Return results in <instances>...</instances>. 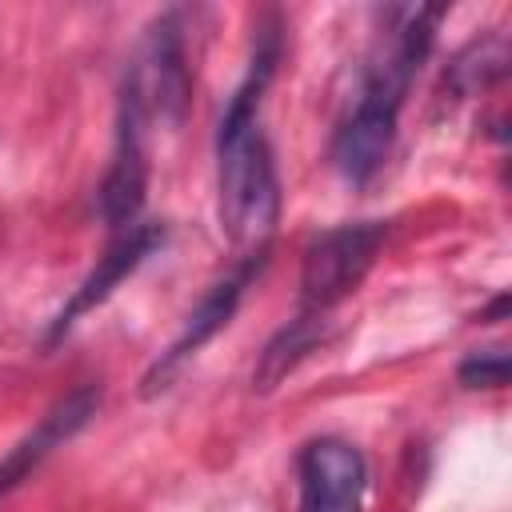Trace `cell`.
Returning <instances> with one entry per match:
<instances>
[{
  "mask_svg": "<svg viewBox=\"0 0 512 512\" xmlns=\"http://www.w3.org/2000/svg\"><path fill=\"white\" fill-rule=\"evenodd\" d=\"M368 484L364 456L336 440H312L300 452V512H356Z\"/></svg>",
  "mask_w": 512,
  "mask_h": 512,
  "instance_id": "cell-7",
  "label": "cell"
},
{
  "mask_svg": "<svg viewBox=\"0 0 512 512\" xmlns=\"http://www.w3.org/2000/svg\"><path fill=\"white\" fill-rule=\"evenodd\" d=\"M96 408H100V388H96V384H80V388H72L64 400H56V404L40 416V424H36L24 440H16V448H8V456L0 460V500H4L12 488H20L60 444H68V440L96 416Z\"/></svg>",
  "mask_w": 512,
  "mask_h": 512,
  "instance_id": "cell-9",
  "label": "cell"
},
{
  "mask_svg": "<svg viewBox=\"0 0 512 512\" xmlns=\"http://www.w3.org/2000/svg\"><path fill=\"white\" fill-rule=\"evenodd\" d=\"M504 316H508V296L500 292V296L480 312V320H484V324H496V320H504Z\"/></svg>",
  "mask_w": 512,
  "mask_h": 512,
  "instance_id": "cell-13",
  "label": "cell"
},
{
  "mask_svg": "<svg viewBox=\"0 0 512 512\" xmlns=\"http://www.w3.org/2000/svg\"><path fill=\"white\" fill-rule=\"evenodd\" d=\"M280 56V32L276 24L260 28L256 52L248 64L244 84L232 92L220 132H216V188H220V224L228 240L244 252H268V236L280 212V184L272 148L260 128V96L272 80Z\"/></svg>",
  "mask_w": 512,
  "mask_h": 512,
  "instance_id": "cell-1",
  "label": "cell"
},
{
  "mask_svg": "<svg viewBox=\"0 0 512 512\" xmlns=\"http://www.w3.org/2000/svg\"><path fill=\"white\" fill-rule=\"evenodd\" d=\"M380 244H384V224L380 220H356V224H336V228L320 232L304 248L300 312L328 316V308H336L368 276Z\"/></svg>",
  "mask_w": 512,
  "mask_h": 512,
  "instance_id": "cell-2",
  "label": "cell"
},
{
  "mask_svg": "<svg viewBox=\"0 0 512 512\" xmlns=\"http://www.w3.org/2000/svg\"><path fill=\"white\" fill-rule=\"evenodd\" d=\"M460 384H468V388H504L508 384V352L504 348L472 352L460 364Z\"/></svg>",
  "mask_w": 512,
  "mask_h": 512,
  "instance_id": "cell-12",
  "label": "cell"
},
{
  "mask_svg": "<svg viewBox=\"0 0 512 512\" xmlns=\"http://www.w3.org/2000/svg\"><path fill=\"white\" fill-rule=\"evenodd\" d=\"M164 244V224H132V228H124L120 232V240L96 260V268L80 280V288L68 296V304L56 312V320H52V328H48V336H44V344L52 348L84 312H92L96 304H104L112 292H116V284L124 280V276H132L156 248Z\"/></svg>",
  "mask_w": 512,
  "mask_h": 512,
  "instance_id": "cell-8",
  "label": "cell"
},
{
  "mask_svg": "<svg viewBox=\"0 0 512 512\" xmlns=\"http://www.w3.org/2000/svg\"><path fill=\"white\" fill-rule=\"evenodd\" d=\"M396 96L376 92V88H356V100L348 108V116L340 120L336 136H332V164L348 184H364L376 176V168L384 164L392 136H396V116H400Z\"/></svg>",
  "mask_w": 512,
  "mask_h": 512,
  "instance_id": "cell-6",
  "label": "cell"
},
{
  "mask_svg": "<svg viewBox=\"0 0 512 512\" xmlns=\"http://www.w3.org/2000/svg\"><path fill=\"white\" fill-rule=\"evenodd\" d=\"M324 336V316L320 312H296L260 352L256 368H252V388L256 392H272L280 380H288V372L320 344Z\"/></svg>",
  "mask_w": 512,
  "mask_h": 512,
  "instance_id": "cell-10",
  "label": "cell"
},
{
  "mask_svg": "<svg viewBox=\"0 0 512 512\" xmlns=\"http://www.w3.org/2000/svg\"><path fill=\"white\" fill-rule=\"evenodd\" d=\"M124 84H132V92L140 96L148 120H160L168 128H176L184 120L188 96H192V76H188V56H184V36H180L176 12H164L148 24V36L140 44L136 64L124 76Z\"/></svg>",
  "mask_w": 512,
  "mask_h": 512,
  "instance_id": "cell-3",
  "label": "cell"
},
{
  "mask_svg": "<svg viewBox=\"0 0 512 512\" xmlns=\"http://www.w3.org/2000/svg\"><path fill=\"white\" fill-rule=\"evenodd\" d=\"M508 68V44L504 36H480L456 52V60L444 72V88L452 96H472L488 84H496Z\"/></svg>",
  "mask_w": 512,
  "mask_h": 512,
  "instance_id": "cell-11",
  "label": "cell"
},
{
  "mask_svg": "<svg viewBox=\"0 0 512 512\" xmlns=\"http://www.w3.org/2000/svg\"><path fill=\"white\" fill-rule=\"evenodd\" d=\"M144 124L148 112L140 104V96L132 92V84H124L120 92V120H116V152L112 164L100 180V216L112 228H132L140 208H144V192H148V152H144Z\"/></svg>",
  "mask_w": 512,
  "mask_h": 512,
  "instance_id": "cell-5",
  "label": "cell"
},
{
  "mask_svg": "<svg viewBox=\"0 0 512 512\" xmlns=\"http://www.w3.org/2000/svg\"><path fill=\"white\" fill-rule=\"evenodd\" d=\"M264 268V252H244L240 260H236V268L224 276V280H216L204 296H200V304L188 312V320H184V328H180V336L156 356V364L144 372V396H156V392H164L168 388V380L180 372V364L188 360V356H196L228 320H232V312H236V304H240V296H244V288L252 284V276Z\"/></svg>",
  "mask_w": 512,
  "mask_h": 512,
  "instance_id": "cell-4",
  "label": "cell"
}]
</instances>
